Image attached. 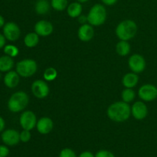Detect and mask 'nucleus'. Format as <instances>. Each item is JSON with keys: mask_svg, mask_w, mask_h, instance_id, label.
<instances>
[{"mask_svg": "<svg viewBox=\"0 0 157 157\" xmlns=\"http://www.w3.org/2000/svg\"><path fill=\"white\" fill-rule=\"evenodd\" d=\"M54 127V123L51 118L44 117L40 118L36 124V128L38 133L42 135H46L50 133Z\"/></svg>", "mask_w": 157, "mask_h": 157, "instance_id": "obj_14", "label": "nucleus"}, {"mask_svg": "<svg viewBox=\"0 0 157 157\" xmlns=\"http://www.w3.org/2000/svg\"><path fill=\"white\" fill-rule=\"evenodd\" d=\"M50 4L48 0H38L35 3V10L38 15H45L49 12Z\"/></svg>", "mask_w": 157, "mask_h": 157, "instance_id": "obj_21", "label": "nucleus"}, {"mask_svg": "<svg viewBox=\"0 0 157 157\" xmlns=\"http://www.w3.org/2000/svg\"><path fill=\"white\" fill-rule=\"evenodd\" d=\"M29 98L24 91H17L14 93L8 101V108L13 113L21 112L28 106Z\"/></svg>", "mask_w": 157, "mask_h": 157, "instance_id": "obj_3", "label": "nucleus"}, {"mask_svg": "<svg viewBox=\"0 0 157 157\" xmlns=\"http://www.w3.org/2000/svg\"><path fill=\"white\" fill-rule=\"evenodd\" d=\"M57 76H58V71H57L56 69L52 67H48L44 71V75H43V78L47 81H54V80L56 79Z\"/></svg>", "mask_w": 157, "mask_h": 157, "instance_id": "obj_25", "label": "nucleus"}, {"mask_svg": "<svg viewBox=\"0 0 157 157\" xmlns=\"http://www.w3.org/2000/svg\"><path fill=\"white\" fill-rule=\"evenodd\" d=\"M107 114L111 121L117 123L124 122L129 119L131 114V107L128 103L117 101L110 105L107 108Z\"/></svg>", "mask_w": 157, "mask_h": 157, "instance_id": "obj_1", "label": "nucleus"}, {"mask_svg": "<svg viewBox=\"0 0 157 157\" xmlns=\"http://www.w3.org/2000/svg\"><path fill=\"white\" fill-rule=\"evenodd\" d=\"M5 25V19L1 15H0V28L3 27Z\"/></svg>", "mask_w": 157, "mask_h": 157, "instance_id": "obj_36", "label": "nucleus"}, {"mask_svg": "<svg viewBox=\"0 0 157 157\" xmlns=\"http://www.w3.org/2000/svg\"><path fill=\"white\" fill-rule=\"evenodd\" d=\"M138 95L143 101H152L157 98V88L153 84H144L140 87Z\"/></svg>", "mask_w": 157, "mask_h": 157, "instance_id": "obj_10", "label": "nucleus"}, {"mask_svg": "<svg viewBox=\"0 0 157 157\" xmlns=\"http://www.w3.org/2000/svg\"><path fill=\"white\" fill-rule=\"evenodd\" d=\"M38 69L37 63L32 59H24L16 64V71L22 78H29L35 74Z\"/></svg>", "mask_w": 157, "mask_h": 157, "instance_id": "obj_5", "label": "nucleus"}, {"mask_svg": "<svg viewBox=\"0 0 157 157\" xmlns=\"http://www.w3.org/2000/svg\"><path fill=\"white\" fill-rule=\"evenodd\" d=\"M5 127H6V123H5L4 119L2 117H0V133L4 130Z\"/></svg>", "mask_w": 157, "mask_h": 157, "instance_id": "obj_34", "label": "nucleus"}, {"mask_svg": "<svg viewBox=\"0 0 157 157\" xmlns=\"http://www.w3.org/2000/svg\"><path fill=\"white\" fill-rule=\"evenodd\" d=\"M86 20H87V17H86V18H85V16H83V15H80V16H79V21L81 23H82V24L85 23Z\"/></svg>", "mask_w": 157, "mask_h": 157, "instance_id": "obj_35", "label": "nucleus"}, {"mask_svg": "<svg viewBox=\"0 0 157 157\" xmlns=\"http://www.w3.org/2000/svg\"><path fill=\"white\" fill-rule=\"evenodd\" d=\"M19 83V75L17 71H9L4 77V84L9 88H14L17 87Z\"/></svg>", "mask_w": 157, "mask_h": 157, "instance_id": "obj_16", "label": "nucleus"}, {"mask_svg": "<svg viewBox=\"0 0 157 157\" xmlns=\"http://www.w3.org/2000/svg\"><path fill=\"white\" fill-rule=\"evenodd\" d=\"M78 2H79L80 3H84V2H87V1H89V0H77Z\"/></svg>", "mask_w": 157, "mask_h": 157, "instance_id": "obj_37", "label": "nucleus"}, {"mask_svg": "<svg viewBox=\"0 0 157 157\" xmlns=\"http://www.w3.org/2000/svg\"><path fill=\"white\" fill-rule=\"evenodd\" d=\"M14 66V61L12 57L4 55L0 57V71L8 72L12 70Z\"/></svg>", "mask_w": 157, "mask_h": 157, "instance_id": "obj_19", "label": "nucleus"}, {"mask_svg": "<svg viewBox=\"0 0 157 157\" xmlns=\"http://www.w3.org/2000/svg\"><path fill=\"white\" fill-rule=\"evenodd\" d=\"M68 6V2L67 0H52L51 1V6L55 10L61 12L64 11L67 9Z\"/></svg>", "mask_w": 157, "mask_h": 157, "instance_id": "obj_23", "label": "nucleus"}, {"mask_svg": "<svg viewBox=\"0 0 157 157\" xmlns=\"http://www.w3.org/2000/svg\"><path fill=\"white\" fill-rule=\"evenodd\" d=\"M116 52L120 56H127L130 52V45L127 41H121L117 44Z\"/></svg>", "mask_w": 157, "mask_h": 157, "instance_id": "obj_22", "label": "nucleus"}, {"mask_svg": "<svg viewBox=\"0 0 157 157\" xmlns=\"http://www.w3.org/2000/svg\"><path fill=\"white\" fill-rule=\"evenodd\" d=\"M0 79H1V71H0Z\"/></svg>", "mask_w": 157, "mask_h": 157, "instance_id": "obj_38", "label": "nucleus"}, {"mask_svg": "<svg viewBox=\"0 0 157 157\" xmlns=\"http://www.w3.org/2000/svg\"><path fill=\"white\" fill-rule=\"evenodd\" d=\"M128 65L130 70L136 74L141 73L146 68V61L142 55L134 54L128 60Z\"/></svg>", "mask_w": 157, "mask_h": 157, "instance_id": "obj_8", "label": "nucleus"}, {"mask_svg": "<svg viewBox=\"0 0 157 157\" xmlns=\"http://www.w3.org/2000/svg\"><path fill=\"white\" fill-rule=\"evenodd\" d=\"M32 91L35 98L43 99L48 95L49 87L45 81L42 80H36L32 84Z\"/></svg>", "mask_w": 157, "mask_h": 157, "instance_id": "obj_9", "label": "nucleus"}, {"mask_svg": "<svg viewBox=\"0 0 157 157\" xmlns=\"http://www.w3.org/2000/svg\"><path fill=\"white\" fill-rule=\"evenodd\" d=\"M6 39L4 35H2L0 33V49L2 48L5 47V44H6Z\"/></svg>", "mask_w": 157, "mask_h": 157, "instance_id": "obj_33", "label": "nucleus"}, {"mask_svg": "<svg viewBox=\"0 0 157 157\" xmlns=\"http://www.w3.org/2000/svg\"><path fill=\"white\" fill-rule=\"evenodd\" d=\"M32 135H31L30 130H23L20 133V141L22 143H28L31 140Z\"/></svg>", "mask_w": 157, "mask_h": 157, "instance_id": "obj_28", "label": "nucleus"}, {"mask_svg": "<svg viewBox=\"0 0 157 157\" xmlns=\"http://www.w3.org/2000/svg\"><path fill=\"white\" fill-rule=\"evenodd\" d=\"M18 48L16 46L13 44H8L4 47V53L8 56H10L12 58H15L18 55Z\"/></svg>", "mask_w": 157, "mask_h": 157, "instance_id": "obj_26", "label": "nucleus"}, {"mask_svg": "<svg viewBox=\"0 0 157 157\" xmlns=\"http://www.w3.org/2000/svg\"><path fill=\"white\" fill-rule=\"evenodd\" d=\"M137 25L133 20H124L120 22L116 29V35L120 40L129 41L136 35Z\"/></svg>", "mask_w": 157, "mask_h": 157, "instance_id": "obj_2", "label": "nucleus"}, {"mask_svg": "<svg viewBox=\"0 0 157 157\" xmlns=\"http://www.w3.org/2000/svg\"><path fill=\"white\" fill-rule=\"evenodd\" d=\"M95 157H115V156L113 153L108 151V150H102L98 151L95 154Z\"/></svg>", "mask_w": 157, "mask_h": 157, "instance_id": "obj_29", "label": "nucleus"}, {"mask_svg": "<svg viewBox=\"0 0 157 157\" xmlns=\"http://www.w3.org/2000/svg\"><path fill=\"white\" fill-rule=\"evenodd\" d=\"M59 157H78L75 151L70 148H64L60 152Z\"/></svg>", "mask_w": 157, "mask_h": 157, "instance_id": "obj_27", "label": "nucleus"}, {"mask_svg": "<svg viewBox=\"0 0 157 157\" xmlns=\"http://www.w3.org/2000/svg\"><path fill=\"white\" fill-rule=\"evenodd\" d=\"M103 3L106 6H113L114 4H116L117 0H101Z\"/></svg>", "mask_w": 157, "mask_h": 157, "instance_id": "obj_32", "label": "nucleus"}, {"mask_svg": "<svg viewBox=\"0 0 157 157\" xmlns=\"http://www.w3.org/2000/svg\"><path fill=\"white\" fill-rule=\"evenodd\" d=\"M53 25L46 20H40L35 25V32L39 36L47 37L53 32Z\"/></svg>", "mask_w": 157, "mask_h": 157, "instance_id": "obj_12", "label": "nucleus"}, {"mask_svg": "<svg viewBox=\"0 0 157 157\" xmlns=\"http://www.w3.org/2000/svg\"><path fill=\"white\" fill-rule=\"evenodd\" d=\"M78 35L81 41L87 42L93 38L94 35V31L91 25L83 24L78 29Z\"/></svg>", "mask_w": 157, "mask_h": 157, "instance_id": "obj_15", "label": "nucleus"}, {"mask_svg": "<svg viewBox=\"0 0 157 157\" xmlns=\"http://www.w3.org/2000/svg\"><path fill=\"white\" fill-rule=\"evenodd\" d=\"M1 138L5 145L13 147L20 142V133L13 129H9L2 132Z\"/></svg>", "mask_w": 157, "mask_h": 157, "instance_id": "obj_11", "label": "nucleus"}, {"mask_svg": "<svg viewBox=\"0 0 157 157\" xmlns=\"http://www.w3.org/2000/svg\"><path fill=\"white\" fill-rule=\"evenodd\" d=\"M87 22L94 26H100L107 19V11L101 4L94 5L90 9L87 16Z\"/></svg>", "mask_w": 157, "mask_h": 157, "instance_id": "obj_4", "label": "nucleus"}, {"mask_svg": "<svg viewBox=\"0 0 157 157\" xmlns=\"http://www.w3.org/2000/svg\"><path fill=\"white\" fill-rule=\"evenodd\" d=\"M9 154V149L6 145H0V157H7Z\"/></svg>", "mask_w": 157, "mask_h": 157, "instance_id": "obj_30", "label": "nucleus"}, {"mask_svg": "<svg viewBox=\"0 0 157 157\" xmlns=\"http://www.w3.org/2000/svg\"><path fill=\"white\" fill-rule=\"evenodd\" d=\"M38 42H39V35L36 32L28 33L24 38V43L28 48L35 47Z\"/></svg>", "mask_w": 157, "mask_h": 157, "instance_id": "obj_20", "label": "nucleus"}, {"mask_svg": "<svg viewBox=\"0 0 157 157\" xmlns=\"http://www.w3.org/2000/svg\"><path fill=\"white\" fill-rule=\"evenodd\" d=\"M20 125L23 130H32L36 127L37 121L36 115L31 110H26L21 114L19 118Z\"/></svg>", "mask_w": 157, "mask_h": 157, "instance_id": "obj_6", "label": "nucleus"}, {"mask_svg": "<svg viewBox=\"0 0 157 157\" xmlns=\"http://www.w3.org/2000/svg\"><path fill=\"white\" fill-rule=\"evenodd\" d=\"M78 157H95V155L90 151H84L82 152Z\"/></svg>", "mask_w": 157, "mask_h": 157, "instance_id": "obj_31", "label": "nucleus"}, {"mask_svg": "<svg viewBox=\"0 0 157 157\" xmlns=\"http://www.w3.org/2000/svg\"><path fill=\"white\" fill-rule=\"evenodd\" d=\"M131 114L136 120H144L148 114V109L144 102L136 101L131 107Z\"/></svg>", "mask_w": 157, "mask_h": 157, "instance_id": "obj_13", "label": "nucleus"}, {"mask_svg": "<svg viewBox=\"0 0 157 157\" xmlns=\"http://www.w3.org/2000/svg\"><path fill=\"white\" fill-rule=\"evenodd\" d=\"M135 92L132 88H126L124 89L121 94L123 101L126 103H130L135 99Z\"/></svg>", "mask_w": 157, "mask_h": 157, "instance_id": "obj_24", "label": "nucleus"}, {"mask_svg": "<svg viewBox=\"0 0 157 157\" xmlns=\"http://www.w3.org/2000/svg\"><path fill=\"white\" fill-rule=\"evenodd\" d=\"M139 81V77L136 73H127L124 76L122 79L123 85L126 88H133L136 87Z\"/></svg>", "mask_w": 157, "mask_h": 157, "instance_id": "obj_17", "label": "nucleus"}, {"mask_svg": "<svg viewBox=\"0 0 157 157\" xmlns=\"http://www.w3.org/2000/svg\"><path fill=\"white\" fill-rule=\"evenodd\" d=\"M3 35L9 41H15L19 38L21 31L18 25L12 21H9L3 26Z\"/></svg>", "mask_w": 157, "mask_h": 157, "instance_id": "obj_7", "label": "nucleus"}, {"mask_svg": "<svg viewBox=\"0 0 157 157\" xmlns=\"http://www.w3.org/2000/svg\"><path fill=\"white\" fill-rule=\"evenodd\" d=\"M83 11L82 6L79 2H75L69 4L67 7V12L71 18H78Z\"/></svg>", "mask_w": 157, "mask_h": 157, "instance_id": "obj_18", "label": "nucleus"}]
</instances>
